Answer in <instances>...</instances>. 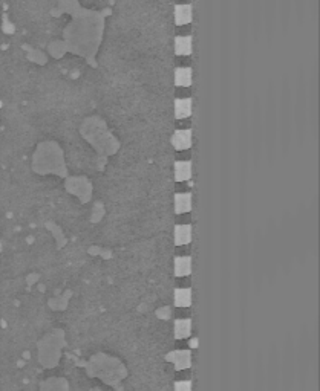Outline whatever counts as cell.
I'll list each match as a JSON object with an SVG mask.
<instances>
[{"label":"cell","instance_id":"21","mask_svg":"<svg viewBox=\"0 0 320 391\" xmlns=\"http://www.w3.org/2000/svg\"><path fill=\"white\" fill-rule=\"evenodd\" d=\"M175 388L176 389H186V391H189L190 388H192V380L190 379H182V380H179V382H176L175 383Z\"/></svg>","mask_w":320,"mask_h":391},{"label":"cell","instance_id":"15","mask_svg":"<svg viewBox=\"0 0 320 391\" xmlns=\"http://www.w3.org/2000/svg\"><path fill=\"white\" fill-rule=\"evenodd\" d=\"M175 23L178 26H182V25H189L193 19V10L190 5H178L175 8Z\"/></svg>","mask_w":320,"mask_h":391},{"label":"cell","instance_id":"17","mask_svg":"<svg viewBox=\"0 0 320 391\" xmlns=\"http://www.w3.org/2000/svg\"><path fill=\"white\" fill-rule=\"evenodd\" d=\"M173 304L176 307H190L192 304V289L190 288H178L173 294Z\"/></svg>","mask_w":320,"mask_h":391},{"label":"cell","instance_id":"19","mask_svg":"<svg viewBox=\"0 0 320 391\" xmlns=\"http://www.w3.org/2000/svg\"><path fill=\"white\" fill-rule=\"evenodd\" d=\"M60 10L66 13H72L78 10V2L77 0H60Z\"/></svg>","mask_w":320,"mask_h":391},{"label":"cell","instance_id":"5","mask_svg":"<svg viewBox=\"0 0 320 391\" xmlns=\"http://www.w3.org/2000/svg\"><path fill=\"white\" fill-rule=\"evenodd\" d=\"M66 188L69 193L75 194L77 197H80V200L84 203L90 199V193H92V185L86 178H69L66 181Z\"/></svg>","mask_w":320,"mask_h":391},{"label":"cell","instance_id":"11","mask_svg":"<svg viewBox=\"0 0 320 391\" xmlns=\"http://www.w3.org/2000/svg\"><path fill=\"white\" fill-rule=\"evenodd\" d=\"M192 194L190 193H178L175 194L173 199V206H175V212L176 214H184V212H190L192 211Z\"/></svg>","mask_w":320,"mask_h":391},{"label":"cell","instance_id":"9","mask_svg":"<svg viewBox=\"0 0 320 391\" xmlns=\"http://www.w3.org/2000/svg\"><path fill=\"white\" fill-rule=\"evenodd\" d=\"M192 108H193V99L190 96L175 99V117H176V120L190 118L192 117Z\"/></svg>","mask_w":320,"mask_h":391},{"label":"cell","instance_id":"8","mask_svg":"<svg viewBox=\"0 0 320 391\" xmlns=\"http://www.w3.org/2000/svg\"><path fill=\"white\" fill-rule=\"evenodd\" d=\"M173 240L176 246H186L192 242V225L190 223H178L175 227Z\"/></svg>","mask_w":320,"mask_h":391},{"label":"cell","instance_id":"22","mask_svg":"<svg viewBox=\"0 0 320 391\" xmlns=\"http://www.w3.org/2000/svg\"><path fill=\"white\" fill-rule=\"evenodd\" d=\"M190 347H192V349H196V347H198V338H193V340L190 341Z\"/></svg>","mask_w":320,"mask_h":391},{"label":"cell","instance_id":"6","mask_svg":"<svg viewBox=\"0 0 320 391\" xmlns=\"http://www.w3.org/2000/svg\"><path fill=\"white\" fill-rule=\"evenodd\" d=\"M192 144H193L192 129H179V130L175 132V135L172 136V145H173L175 150H178V151L190 150Z\"/></svg>","mask_w":320,"mask_h":391},{"label":"cell","instance_id":"4","mask_svg":"<svg viewBox=\"0 0 320 391\" xmlns=\"http://www.w3.org/2000/svg\"><path fill=\"white\" fill-rule=\"evenodd\" d=\"M63 347V333L54 331L38 344V359L40 362L51 368L57 365L60 358V349Z\"/></svg>","mask_w":320,"mask_h":391},{"label":"cell","instance_id":"16","mask_svg":"<svg viewBox=\"0 0 320 391\" xmlns=\"http://www.w3.org/2000/svg\"><path fill=\"white\" fill-rule=\"evenodd\" d=\"M193 81V71L192 68H178L175 71V84L178 87H190Z\"/></svg>","mask_w":320,"mask_h":391},{"label":"cell","instance_id":"13","mask_svg":"<svg viewBox=\"0 0 320 391\" xmlns=\"http://www.w3.org/2000/svg\"><path fill=\"white\" fill-rule=\"evenodd\" d=\"M173 333L176 340H186L192 334V319L182 318V319H176L175 325H173Z\"/></svg>","mask_w":320,"mask_h":391},{"label":"cell","instance_id":"18","mask_svg":"<svg viewBox=\"0 0 320 391\" xmlns=\"http://www.w3.org/2000/svg\"><path fill=\"white\" fill-rule=\"evenodd\" d=\"M66 49H68V47H66V43H63V41H54V43L49 46L51 55H52V57H56V59L62 57Z\"/></svg>","mask_w":320,"mask_h":391},{"label":"cell","instance_id":"12","mask_svg":"<svg viewBox=\"0 0 320 391\" xmlns=\"http://www.w3.org/2000/svg\"><path fill=\"white\" fill-rule=\"evenodd\" d=\"M173 272L176 276H187L192 273V257L190 255H182L176 257L173 260Z\"/></svg>","mask_w":320,"mask_h":391},{"label":"cell","instance_id":"3","mask_svg":"<svg viewBox=\"0 0 320 391\" xmlns=\"http://www.w3.org/2000/svg\"><path fill=\"white\" fill-rule=\"evenodd\" d=\"M90 368H95V371H90L92 376H98L101 380L109 383H115L126 376L124 365H121L114 358L95 356L90 362Z\"/></svg>","mask_w":320,"mask_h":391},{"label":"cell","instance_id":"10","mask_svg":"<svg viewBox=\"0 0 320 391\" xmlns=\"http://www.w3.org/2000/svg\"><path fill=\"white\" fill-rule=\"evenodd\" d=\"M192 179V160H176L175 162V181L186 182Z\"/></svg>","mask_w":320,"mask_h":391},{"label":"cell","instance_id":"2","mask_svg":"<svg viewBox=\"0 0 320 391\" xmlns=\"http://www.w3.org/2000/svg\"><path fill=\"white\" fill-rule=\"evenodd\" d=\"M83 136L100 151L104 154H114L118 150V142L108 130L106 124L98 118H89L83 124Z\"/></svg>","mask_w":320,"mask_h":391},{"label":"cell","instance_id":"1","mask_svg":"<svg viewBox=\"0 0 320 391\" xmlns=\"http://www.w3.org/2000/svg\"><path fill=\"white\" fill-rule=\"evenodd\" d=\"M32 166L35 173H40V175L54 173L59 176H66L63 151L56 142H43L37 147L34 153Z\"/></svg>","mask_w":320,"mask_h":391},{"label":"cell","instance_id":"7","mask_svg":"<svg viewBox=\"0 0 320 391\" xmlns=\"http://www.w3.org/2000/svg\"><path fill=\"white\" fill-rule=\"evenodd\" d=\"M167 359L175 365V368L178 371L181 370H187L192 367V352L190 350H178V352H172Z\"/></svg>","mask_w":320,"mask_h":391},{"label":"cell","instance_id":"20","mask_svg":"<svg viewBox=\"0 0 320 391\" xmlns=\"http://www.w3.org/2000/svg\"><path fill=\"white\" fill-rule=\"evenodd\" d=\"M41 388H49V389H52V388H68V383L65 382V380H62V379H51V380H48L46 383H43L41 385Z\"/></svg>","mask_w":320,"mask_h":391},{"label":"cell","instance_id":"14","mask_svg":"<svg viewBox=\"0 0 320 391\" xmlns=\"http://www.w3.org/2000/svg\"><path fill=\"white\" fill-rule=\"evenodd\" d=\"M193 50V40L190 35H181L175 38V52L181 57H187Z\"/></svg>","mask_w":320,"mask_h":391}]
</instances>
